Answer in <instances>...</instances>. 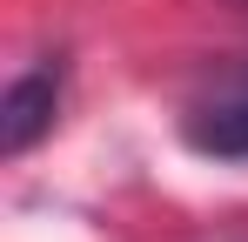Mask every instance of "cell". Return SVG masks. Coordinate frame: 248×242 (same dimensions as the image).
<instances>
[{"label": "cell", "instance_id": "6da1fadb", "mask_svg": "<svg viewBox=\"0 0 248 242\" xmlns=\"http://www.w3.org/2000/svg\"><path fill=\"white\" fill-rule=\"evenodd\" d=\"M54 115H61V61H34L27 74H14L7 94H0V155L20 161L54 128Z\"/></svg>", "mask_w": 248, "mask_h": 242}, {"label": "cell", "instance_id": "7a4b0ae2", "mask_svg": "<svg viewBox=\"0 0 248 242\" xmlns=\"http://www.w3.org/2000/svg\"><path fill=\"white\" fill-rule=\"evenodd\" d=\"M181 141L208 161H248V94H228V101H208L181 121Z\"/></svg>", "mask_w": 248, "mask_h": 242}]
</instances>
